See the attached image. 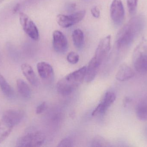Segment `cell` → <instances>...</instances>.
Segmentation results:
<instances>
[{"mask_svg": "<svg viewBox=\"0 0 147 147\" xmlns=\"http://www.w3.org/2000/svg\"><path fill=\"white\" fill-rule=\"evenodd\" d=\"M146 25L145 18L139 15L131 18L119 31L116 39V46L118 51L130 47L143 31Z\"/></svg>", "mask_w": 147, "mask_h": 147, "instance_id": "6da1fadb", "label": "cell"}, {"mask_svg": "<svg viewBox=\"0 0 147 147\" xmlns=\"http://www.w3.org/2000/svg\"><path fill=\"white\" fill-rule=\"evenodd\" d=\"M86 70V66H83L61 79L57 83L58 92L62 96L71 94L83 82Z\"/></svg>", "mask_w": 147, "mask_h": 147, "instance_id": "7a4b0ae2", "label": "cell"}, {"mask_svg": "<svg viewBox=\"0 0 147 147\" xmlns=\"http://www.w3.org/2000/svg\"><path fill=\"white\" fill-rule=\"evenodd\" d=\"M133 64L136 70L140 74H147V45L144 41L135 50Z\"/></svg>", "mask_w": 147, "mask_h": 147, "instance_id": "3957f363", "label": "cell"}, {"mask_svg": "<svg viewBox=\"0 0 147 147\" xmlns=\"http://www.w3.org/2000/svg\"><path fill=\"white\" fill-rule=\"evenodd\" d=\"M45 135L40 131L28 133L18 139L16 142V146H41L45 143Z\"/></svg>", "mask_w": 147, "mask_h": 147, "instance_id": "277c9868", "label": "cell"}, {"mask_svg": "<svg viewBox=\"0 0 147 147\" xmlns=\"http://www.w3.org/2000/svg\"><path fill=\"white\" fill-rule=\"evenodd\" d=\"M20 21L23 30L27 35L34 41L38 40L39 33L37 26L32 19L23 12L20 13Z\"/></svg>", "mask_w": 147, "mask_h": 147, "instance_id": "5b68a950", "label": "cell"}, {"mask_svg": "<svg viewBox=\"0 0 147 147\" xmlns=\"http://www.w3.org/2000/svg\"><path fill=\"white\" fill-rule=\"evenodd\" d=\"M86 14L84 10H80L69 15H58L57 16V22L58 24L63 28H68L81 21Z\"/></svg>", "mask_w": 147, "mask_h": 147, "instance_id": "8992f818", "label": "cell"}, {"mask_svg": "<svg viewBox=\"0 0 147 147\" xmlns=\"http://www.w3.org/2000/svg\"><path fill=\"white\" fill-rule=\"evenodd\" d=\"M110 15L115 25L119 26L123 22L125 10L121 0H113L110 7Z\"/></svg>", "mask_w": 147, "mask_h": 147, "instance_id": "52a82bcc", "label": "cell"}, {"mask_svg": "<svg viewBox=\"0 0 147 147\" xmlns=\"http://www.w3.org/2000/svg\"><path fill=\"white\" fill-rule=\"evenodd\" d=\"M116 98V96L113 91L106 92L102 102L96 107L92 113V116L104 114L108 109L114 103Z\"/></svg>", "mask_w": 147, "mask_h": 147, "instance_id": "ba28073f", "label": "cell"}, {"mask_svg": "<svg viewBox=\"0 0 147 147\" xmlns=\"http://www.w3.org/2000/svg\"><path fill=\"white\" fill-rule=\"evenodd\" d=\"M111 47V36L109 35L104 38L99 42L95 51V58L98 62L102 64Z\"/></svg>", "mask_w": 147, "mask_h": 147, "instance_id": "9c48e42d", "label": "cell"}, {"mask_svg": "<svg viewBox=\"0 0 147 147\" xmlns=\"http://www.w3.org/2000/svg\"><path fill=\"white\" fill-rule=\"evenodd\" d=\"M53 45L54 50L59 54L65 53L68 50V41L65 35L59 30H55L53 34Z\"/></svg>", "mask_w": 147, "mask_h": 147, "instance_id": "30bf717a", "label": "cell"}, {"mask_svg": "<svg viewBox=\"0 0 147 147\" xmlns=\"http://www.w3.org/2000/svg\"><path fill=\"white\" fill-rule=\"evenodd\" d=\"M38 73L40 77L45 81L51 80L54 75L52 66L45 62H39L37 65Z\"/></svg>", "mask_w": 147, "mask_h": 147, "instance_id": "8fae6325", "label": "cell"}, {"mask_svg": "<svg viewBox=\"0 0 147 147\" xmlns=\"http://www.w3.org/2000/svg\"><path fill=\"white\" fill-rule=\"evenodd\" d=\"M101 63L98 62L96 59L92 58L86 67L85 79L87 83H90L94 80L101 66Z\"/></svg>", "mask_w": 147, "mask_h": 147, "instance_id": "7c38bea8", "label": "cell"}, {"mask_svg": "<svg viewBox=\"0 0 147 147\" xmlns=\"http://www.w3.org/2000/svg\"><path fill=\"white\" fill-rule=\"evenodd\" d=\"M14 127V125L9 119L2 116L0 120V143L9 136Z\"/></svg>", "mask_w": 147, "mask_h": 147, "instance_id": "4fadbf2b", "label": "cell"}, {"mask_svg": "<svg viewBox=\"0 0 147 147\" xmlns=\"http://www.w3.org/2000/svg\"><path fill=\"white\" fill-rule=\"evenodd\" d=\"M135 76L134 70L126 64H122L118 69L115 77L120 82H125L133 78Z\"/></svg>", "mask_w": 147, "mask_h": 147, "instance_id": "5bb4252c", "label": "cell"}, {"mask_svg": "<svg viewBox=\"0 0 147 147\" xmlns=\"http://www.w3.org/2000/svg\"><path fill=\"white\" fill-rule=\"evenodd\" d=\"M21 70L23 75L32 85L38 86L39 81L32 66L27 64H23L21 65Z\"/></svg>", "mask_w": 147, "mask_h": 147, "instance_id": "9a60e30c", "label": "cell"}, {"mask_svg": "<svg viewBox=\"0 0 147 147\" xmlns=\"http://www.w3.org/2000/svg\"><path fill=\"white\" fill-rule=\"evenodd\" d=\"M136 113L139 120L142 121H147V95L142 98L137 104Z\"/></svg>", "mask_w": 147, "mask_h": 147, "instance_id": "2e32d148", "label": "cell"}, {"mask_svg": "<svg viewBox=\"0 0 147 147\" xmlns=\"http://www.w3.org/2000/svg\"><path fill=\"white\" fill-rule=\"evenodd\" d=\"M3 116L9 120L14 126L20 122L23 117V113L21 110H9L5 111Z\"/></svg>", "mask_w": 147, "mask_h": 147, "instance_id": "e0dca14e", "label": "cell"}, {"mask_svg": "<svg viewBox=\"0 0 147 147\" xmlns=\"http://www.w3.org/2000/svg\"><path fill=\"white\" fill-rule=\"evenodd\" d=\"M17 89L20 95L25 98H29L32 95L31 89L28 85L22 79H19L16 81Z\"/></svg>", "mask_w": 147, "mask_h": 147, "instance_id": "ac0fdd59", "label": "cell"}, {"mask_svg": "<svg viewBox=\"0 0 147 147\" xmlns=\"http://www.w3.org/2000/svg\"><path fill=\"white\" fill-rule=\"evenodd\" d=\"M72 38L74 46L78 49H81L84 44V36L83 31L80 29L74 30L72 32Z\"/></svg>", "mask_w": 147, "mask_h": 147, "instance_id": "d6986e66", "label": "cell"}, {"mask_svg": "<svg viewBox=\"0 0 147 147\" xmlns=\"http://www.w3.org/2000/svg\"><path fill=\"white\" fill-rule=\"evenodd\" d=\"M0 88L3 94L9 98L13 96L14 91L4 77L0 73Z\"/></svg>", "mask_w": 147, "mask_h": 147, "instance_id": "ffe728a7", "label": "cell"}, {"mask_svg": "<svg viewBox=\"0 0 147 147\" xmlns=\"http://www.w3.org/2000/svg\"><path fill=\"white\" fill-rule=\"evenodd\" d=\"M138 0H127L129 12L131 15L136 14L138 6Z\"/></svg>", "mask_w": 147, "mask_h": 147, "instance_id": "44dd1931", "label": "cell"}, {"mask_svg": "<svg viewBox=\"0 0 147 147\" xmlns=\"http://www.w3.org/2000/svg\"><path fill=\"white\" fill-rule=\"evenodd\" d=\"M79 56L77 53L71 51L68 54L67 56V61L70 64H75L78 63L79 60Z\"/></svg>", "mask_w": 147, "mask_h": 147, "instance_id": "7402d4cb", "label": "cell"}, {"mask_svg": "<svg viewBox=\"0 0 147 147\" xmlns=\"http://www.w3.org/2000/svg\"><path fill=\"white\" fill-rule=\"evenodd\" d=\"M106 141L101 137H96L93 139L92 143V147H103L107 146Z\"/></svg>", "mask_w": 147, "mask_h": 147, "instance_id": "603a6c76", "label": "cell"}, {"mask_svg": "<svg viewBox=\"0 0 147 147\" xmlns=\"http://www.w3.org/2000/svg\"><path fill=\"white\" fill-rule=\"evenodd\" d=\"M59 147H67L73 146L72 140L69 138H65L62 140L57 146Z\"/></svg>", "mask_w": 147, "mask_h": 147, "instance_id": "cb8c5ba5", "label": "cell"}, {"mask_svg": "<svg viewBox=\"0 0 147 147\" xmlns=\"http://www.w3.org/2000/svg\"><path fill=\"white\" fill-rule=\"evenodd\" d=\"M47 103L46 102H43L42 103L40 104V105H39L37 107V108H36V114H42L45 111Z\"/></svg>", "mask_w": 147, "mask_h": 147, "instance_id": "d4e9b609", "label": "cell"}, {"mask_svg": "<svg viewBox=\"0 0 147 147\" xmlns=\"http://www.w3.org/2000/svg\"><path fill=\"white\" fill-rule=\"evenodd\" d=\"M91 13L92 16L95 18H98L100 16V10L97 6H95L91 9Z\"/></svg>", "mask_w": 147, "mask_h": 147, "instance_id": "484cf974", "label": "cell"}, {"mask_svg": "<svg viewBox=\"0 0 147 147\" xmlns=\"http://www.w3.org/2000/svg\"><path fill=\"white\" fill-rule=\"evenodd\" d=\"M146 134L147 135V128L146 129Z\"/></svg>", "mask_w": 147, "mask_h": 147, "instance_id": "4316f807", "label": "cell"}]
</instances>
